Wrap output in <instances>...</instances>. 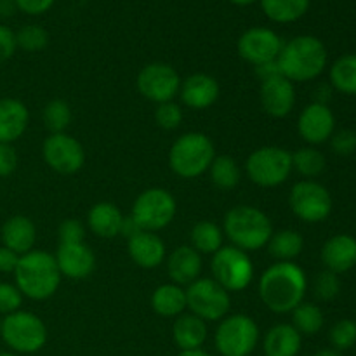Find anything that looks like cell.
Returning <instances> with one entry per match:
<instances>
[{
    "label": "cell",
    "instance_id": "obj_1",
    "mask_svg": "<svg viewBox=\"0 0 356 356\" xmlns=\"http://www.w3.org/2000/svg\"><path fill=\"white\" fill-rule=\"evenodd\" d=\"M308 278L296 263H275L261 275L259 298L270 312L285 315L305 302Z\"/></svg>",
    "mask_w": 356,
    "mask_h": 356
},
{
    "label": "cell",
    "instance_id": "obj_2",
    "mask_svg": "<svg viewBox=\"0 0 356 356\" xmlns=\"http://www.w3.org/2000/svg\"><path fill=\"white\" fill-rule=\"evenodd\" d=\"M277 65L282 75L292 83L312 82L325 70L327 49L320 38L313 35H299L284 42Z\"/></svg>",
    "mask_w": 356,
    "mask_h": 356
},
{
    "label": "cell",
    "instance_id": "obj_3",
    "mask_svg": "<svg viewBox=\"0 0 356 356\" xmlns=\"http://www.w3.org/2000/svg\"><path fill=\"white\" fill-rule=\"evenodd\" d=\"M61 278L54 256L45 250H31L21 256L14 271V285L19 289L23 298L33 301L52 298L59 289Z\"/></svg>",
    "mask_w": 356,
    "mask_h": 356
},
{
    "label": "cell",
    "instance_id": "obj_4",
    "mask_svg": "<svg viewBox=\"0 0 356 356\" xmlns=\"http://www.w3.org/2000/svg\"><path fill=\"white\" fill-rule=\"evenodd\" d=\"M222 233L233 247L243 252H254L268 245L273 235V225L261 209L252 205H236L226 212Z\"/></svg>",
    "mask_w": 356,
    "mask_h": 356
},
{
    "label": "cell",
    "instance_id": "obj_5",
    "mask_svg": "<svg viewBox=\"0 0 356 356\" xmlns=\"http://www.w3.org/2000/svg\"><path fill=\"white\" fill-rule=\"evenodd\" d=\"M214 159V143L204 132H186L179 136L169 149L170 169L183 179H195L205 174Z\"/></svg>",
    "mask_w": 356,
    "mask_h": 356
},
{
    "label": "cell",
    "instance_id": "obj_6",
    "mask_svg": "<svg viewBox=\"0 0 356 356\" xmlns=\"http://www.w3.org/2000/svg\"><path fill=\"white\" fill-rule=\"evenodd\" d=\"M0 337L14 353L31 355L47 343V327L35 313L17 309L2 318Z\"/></svg>",
    "mask_w": 356,
    "mask_h": 356
},
{
    "label": "cell",
    "instance_id": "obj_7",
    "mask_svg": "<svg viewBox=\"0 0 356 356\" xmlns=\"http://www.w3.org/2000/svg\"><path fill=\"white\" fill-rule=\"evenodd\" d=\"M249 179L261 188H277L292 174V153L280 146L254 149L245 162Z\"/></svg>",
    "mask_w": 356,
    "mask_h": 356
},
{
    "label": "cell",
    "instance_id": "obj_8",
    "mask_svg": "<svg viewBox=\"0 0 356 356\" xmlns=\"http://www.w3.org/2000/svg\"><path fill=\"white\" fill-rule=\"evenodd\" d=\"M259 343L257 323L247 315H228L214 334L216 350L221 356H250Z\"/></svg>",
    "mask_w": 356,
    "mask_h": 356
},
{
    "label": "cell",
    "instance_id": "obj_9",
    "mask_svg": "<svg viewBox=\"0 0 356 356\" xmlns=\"http://www.w3.org/2000/svg\"><path fill=\"white\" fill-rule=\"evenodd\" d=\"M177 212L176 198L163 188L145 190L132 205L131 218L145 232H160L174 221Z\"/></svg>",
    "mask_w": 356,
    "mask_h": 356
},
{
    "label": "cell",
    "instance_id": "obj_10",
    "mask_svg": "<svg viewBox=\"0 0 356 356\" xmlns=\"http://www.w3.org/2000/svg\"><path fill=\"white\" fill-rule=\"evenodd\" d=\"M212 278L228 292H242L254 278V264L249 254L236 247H221L212 256Z\"/></svg>",
    "mask_w": 356,
    "mask_h": 356
},
{
    "label": "cell",
    "instance_id": "obj_11",
    "mask_svg": "<svg viewBox=\"0 0 356 356\" xmlns=\"http://www.w3.org/2000/svg\"><path fill=\"white\" fill-rule=\"evenodd\" d=\"M229 292L214 278H198L186 287V308L204 322H218L228 316Z\"/></svg>",
    "mask_w": 356,
    "mask_h": 356
},
{
    "label": "cell",
    "instance_id": "obj_12",
    "mask_svg": "<svg viewBox=\"0 0 356 356\" xmlns=\"http://www.w3.org/2000/svg\"><path fill=\"white\" fill-rule=\"evenodd\" d=\"M289 205L296 218L313 225L329 218L332 212V197L323 184L305 179L292 186L289 193Z\"/></svg>",
    "mask_w": 356,
    "mask_h": 356
},
{
    "label": "cell",
    "instance_id": "obj_13",
    "mask_svg": "<svg viewBox=\"0 0 356 356\" xmlns=\"http://www.w3.org/2000/svg\"><path fill=\"white\" fill-rule=\"evenodd\" d=\"M181 76L176 70L167 63H149L136 79V87L145 99L162 104L174 101L179 94Z\"/></svg>",
    "mask_w": 356,
    "mask_h": 356
},
{
    "label": "cell",
    "instance_id": "obj_14",
    "mask_svg": "<svg viewBox=\"0 0 356 356\" xmlns=\"http://www.w3.org/2000/svg\"><path fill=\"white\" fill-rule=\"evenodd\" d=\"M42 155L52 170L58 174H66V176L79 172L86 163L83 146L66 132L49 136L42 146Z\"/></svg>",
    "mask_w": 356,
    "mask_h": 356
},
{
    "label": "cell",
    "instance_id": "obj_15",
    "mask_svg": "<svg viewBox=\"0 0 356 356\" xmlns=\"http://www.w3.org/2000/svg\"><path fill=\"white\" fill-rule=\"evenodd\" d=\"M284 47V40L280 35L275 33L271 28L254 26L243 31L238 38V54L243 61L254 66L266 65V63L277 61Z\"/></svg>",
    "mask_w": 356,
    "mask_h": 356
},
{
    "label": "cell",
    "instance_id": "obj_16",
    "mask_svg": "<svg viewBox=\"0 0 356 356\" xmlns=\"http://www.w3.org/2000/svg\"><path fill=\"white\" fill-rule=\"evenodd\" d=\"M298 132L309 146L327 143L336 132V117L332 110L327 104L313 101L299 115Z\"/></svg>",
    "mask_w": 356,
    "mask_h": 356
},
{
    "label": "cell",
    "instance_id": "obj_17",
    "mask_svg": "<svg viewBox=\"0 0 356 356\" xmlns=\"http://www.w3.org/2000/svg\"><path fill=\"white\" fill-rule=\"evenodd\" d=\"M54 259L61 277L70 280H83L96 270V256L86 242L59 243Z\"/></svg>",
    "mask_w": 356,
    "mask_h": 356
},
{
    "label": "cell",
    "instance_id": "obj_18",
    "mask_svg": "<svg viewBox=\"0 0 356 356\" xmlns=\"http://www.w3.org/2000/svg\"><path fill=\"white\" fill-rule=\"evenodd\" d=\"M259 101L263 110L273 118H284L294 110L296 89L291 80L284 75L263 80L259 89Z\"/></svg>",
    "mask_w": 356,
    "mask_h": 356
},
{
    "label": "cell",
    "instance_id": "obj_19",
    "mask_svg": "<svg viewBox=\"0 0 356 356\" xmlns=\"http://www.w3.org/2000/svg\"><path fill=\"white\" fill-rule=\"evenodd\" d=\"M179 96L191 110H207L219 99V82L207 73H193L181 82Z\"/></svg>",
    "mask_w": 356,
    "mask_h": 356
},
{
    "label": "cell",
    "instance_id": "obj_20",
    "mask_svg": "<svg viewBox=\"0 0 356 356\" xmlns=\"http://www.w3.org/2000/svg\"><path fill=\"white\" fill-rule=\"evenodd\" d=\"M127 250L131 259L145 270H155L165 259V243L156 233L139 232L127 240Z\"/></svg>",
    "mask_w": 356,
    "mask_h": 356
},
{
    "label": "cell",
    "instance_id": "obj_21",
    "mask_svg": "<svg viewBox=\"0 0 356 356\" xmlns=\"http://www.w3.org/2000/svg\"><path fill=\"white\" fill-rule=\"evenodd\" d=\"M202 254L191 245H181L170 252L167 257V273H169L172 284L184 287L191 285L195 280H198L202 275Z\"/></svg>",
    "mask_w": 356,
    "mask_h": 356
},
{
    "label": "cell",
    "instance_id": "obj_22",
    "mask_svg": "<svg viewBox=\"0 0 356 356\" xmlns=\"http://www.w3.org/2000/svg\"><path fill=\"white\" fill-rule=\"evenodd\" d=\"M322 263L325 270L341 275L356 266V238L346 233L334 235L323 243Z\"/></svg>",
    "mask_w": 356,
    "mask_h": 356
},
{
    "label": "cell",
    "instance_id": "obj_23",
    "mask_svg": "<svg viewBox=\"0 0 356 356\" xmlns=\"http://www.w3.org/2000/svg\"><path fill=\"white\" fill-rule=\"evenodd\" d=\"M2 245L16 252L17 256L31 252L37 242V228L35 222L26 216H13L7 219L0 229Z\"/></svg>",
    "mask_w": 356,
    "mask_h": 356
},
{
    "label": "cell",
    "instance_id": "obj_24",
    "mask_svg": "<svg viewBox=\"0 0 356 356\" xmlns=\"http://www.w3.org/2000/svg\"><path fill=\"white\" fill-rule=\"evenodd\" d=\"M30 124V111L14 97L0 99V143L13 145L26 132Z\"/></svg>",
    "mask_w": 356,
    "mask_h": 356
},
{
    "label": "cell",
    "instance_id": "obj_25",
    "mask_svg": "<svg viewBox=\"0 0 356 356\" xmlns=\"http://www.w3.org/2000/svg\"><path fill=\"white\" fill-rule=\"evenodd\" d=\"M207 322L191 315V313L179 315L172 325L174 344L181 351L202 350V346L207 341Z\"/></svg>",
    "mask_w": 356,
    "mask_h": 356
},
{
    "label": "cell",
    "instance_id": "obj_26",
    "mask_svg": "<svg viewBox=\"0 0 356 356\" xmlns=\"http://www.w3.org/2000/svg\"><path fill=\"white\" fill-rule=\"evenodd\" d=\"M122 222L124 216L120 209L111 202H99L92 205L87 214V226L99 238H115L120 235Z\"/></svg>",
    "mask_w": 356,
    "mask_h": 356
},
{
    "label": "cell",
    "instance_id": "obj_27",
    "mask_svg": "<svg viewBox=\"0 0 356 356\" xmlns=\"http://www.w3.org/2000/svg\"><path fill=\"white\" fill-rule=\"evenodd\" d=\"M301 344L302 336L291 323H278L264 336L263 350L266 356H298Z\"/></svg>",
    "mask_w": 356,
    "mask_h": 356
},
{
    "label": "cell",
    "instance_id": "obj_28",
    "mask_svg": "<svg viewBox=\"0 0 356 356\" xmlns=\"http://www.w3.org/2000/svg\"><path fill=\"white\" fill-rule=\"evenodd\" d=\"M152 308L156 315L174 318L186 309V289L176 284H163L153 291Z\"/></svg>",
    "mask_w": 356,
    "mask_h": 356
},
{
    "label": "cell",
    "instance_id": "obj_29",
    "mask_svg": "<svg viewBox=\"0 0 356 356\" xmlns=\"http://www.w3.org/2000/svg\"><path fill=\"white\" fill-rule=\"evenodd\" d=\"M268 252L278 263H292L305 249L302 235L296 229H280L271 235L268 242Z\"/></svg>",
    "mask_w": 356,
    "mask_h": 356
},
{
    "label": "cell",
    "instance_id": "obj_30",
    "mask_svg": "<svg viewBox=\"0 0 356 356\" xmlns=\"http://www.w3.org/2000/svg\"><path fill=\"white\" fill-rule=\"evenodd\" d=\"M261 9L275 23H294L309 9V0H261Z\"/></svg>",
    "mask_w": 356,
    "mask_h": 356
},
{
    "label": "cell",
    "instance_id": "obj_31",
    "mask_svg": "<svg viewBox=\"0 0 356 356\" xmlns=\"http://www.w3.org/2000/svg\"><path fill=\"white\" fill-rule=\"evenodd\" d=\"M222 235L225 233H222V229L216 222L200 221L191 228V247L198 254H211V256H214L222 247V238H225Z\"/></svg>",
    "mask_w": 356,
    "mask_h": 356
},
{
    "label": "cell",
    "instance_id": "obj_32",
    "mask_svg": "<svg viewBox=\"0 0 356 356\" xmlns=\"http://www.w3.org/2000/svg\"><path fill=\"white\" fill-rule=\"evenodd\" d=\"M211 181L219 190H233L240 184L242 179V170L235 159L228 155H216L214 162L209 167Z\"/></svg>",
    "mask_w": 356,
    "mask_h": 356
},
{
    "label": "cell",
    "instance_id": "obj_33",
    "mask_svg": "<svg viewBox=\"0 0 356 356\" xmlns=\"http://www.w3.org/2000/svg\"><path fill=\"white\" fill-rule=\"evenodd\" d=\"M330 86L348 96H356V54L341 56L330 66Z\"/></svg>",
    "mask_w": 356,
    "mask_h": 356
},
{
    "label": "cell",
    "instance_id": "obj_34",
    "mask_svg": "<svg viewBox=\"0 0 356 356\" xmlns=\"http://www.w3.org/2000/svg\"><path fill=\"white\" fill-rule=\"evenodd\" d=\"M325 318L323 312L313 302H301L298 308L292 312L291 325L298 330L301 336H315L322 330Z\"/></svg>",
    "mask_w": 356,
    "mask_h": 356
},
{
    "label": "cell",
    "instance_id": "obj_35",
    "mask_svg": "<svg viewBox=\"0 0 356 356\" xmlns=\"http://www.w3.org/2000/svg\"><path fill=\"white\" fill-rule=\"evenodd\" d=\"M325 156L315 146H305L292 153V170L301 174L302 177H318L325 170Z\"/></svg>",
    "mask_w": 356,
    "mask_h": 356
},
{
    "label": "cell",
    "instance_id": "obj_36",
    "mask_svg": "<svg viewBox=\"0 0 356 356\" xmlns=\"http://www.w3.org/2000/svg\"><path fill=\"white\" fill-rule=\"evenodd\" d=\"M42 118L51 134H61L72 124V108L66 101L52 99L45 104Z\"/></svg>",
    "mask_w": 356,
    "mask_h": 356
},
{
    "label": "cell",
    "instance_id": "obj_37",
    "mask_svg": "<svg viewBox=\"0 0 356 356\" xmlns=\"http://www.w3.org/2000/svg\"><path fill=\"white\" fill-rule=\"evenodd\" d=\"M16 44L26 52H38L47 47L49 33L38 24H26L16 33Z\"/></svg>",
    "mask_w": 356,
    "mask_h": 356
},
{
    "label": "cell",
    "instance_id": "obj_38",
    "mask_svg": "<svg viewBox=\"0 0 356 356\" xmlns=\"http://www.w3.org/2000/svg\"><path fill=\"white\" fill-rule=\"evenodd\" d=\"M330 344L334 346V350L337 351H346L350 348H353L356 344V322L353 320H339L336 325L330 329L329 334Z\"/></svg>",
    "mask_w": 356,
    "mask_h": 356
},
{
    "label": "cell",
    "instance_id": "obj_39",
    "mask_svg": "<svg viewBox=\"0 0 356 356\" xmlns=\"http://www.w3.org/2000/svg\"><path fill=\"white\" fill-rule=\"evenodd\" d=\"M313 291H315V296L320 301H332V299H336L341 292L339 275L332 273L329 270L318 273V277L315 278V284H313Z\"/></svg>",
    "mask_w": 356,
    "mask_h": 356
},
{
    "label": "cell",
    "instance_id": "obj_40",
    "mask_svg": "<svg viewBox=\"0 0 356 356\" xmlns=\"http://www.w3.org/2000/svg\"><path fill=\"white\" fill-rule=\"evenodd\" d=\"M155 122L159 124V127L165 129V131H174L183 124V110L174 101L159 104L155 111Z\"/></svg>",
    "mask_w": 356,
    "mask_h": 356
},
{
    "label": "cell",
    "instance_id": "obj_41",
    "mask_svg": "<svg viewBox=\"0 0 356 356\" xmlns=\"http://www.w3.org/2000/svg\"><path fill=\"white\" fill-rule=\"evenodd\" d=\"M21 305H23V294L19 289L14 284L0 282V315H10L21 309Z\"/></svg>",
    "mask_w": 356,
    "mask_h": 356
},
{
    "label": "cell",
    "instance_id": "obj_42",
    "mask_svg": "<svg viewBox=\"0 0 356 356\" xmlns=\"http://www.w3.org/2000/svg\"><path fill=\"white\" fill-rule=\"evenodd\" d=\"M329 141L332 152L339 156H350L356 152V132L350 131V129L334 132Z\"/></svg>",
    "mask_w": 356,
    "mask_h": 356
},
{
    "label": "cell",
    "instance_id": "obj_43",
    "mask_svg": "<svg viewBox=\"0 0 356 356\" xmlns=\"http://www.w3.org/2000/svg\"><path fill=\"white\" fill-rule=\"evenodd\" d=\"M59 243H80L86 238V228L79 219H65L58 229Z\"/></svg>",
    "mask_w": 356,
    "mask_h": 356
},
{
    "label": "cell",
    "instance_id": "obj_44",
    "mask_svg": "<svg viewBox=\"0 0 356 356\" xmlns=\"http://www.w3.org/2000/svg\"><path fill=\"white\" fill-rule=\"evenodd\" d=\"M17 153L13 145L0 143V177H7L17 169Z\"/></svg>",
    "mask_w": 356,
    "mask_h": 356
},
{
    "label": "cell",
    "instance_id": "obj_45",
    "mask_svg": "<svg viewBox=\"0 0 356 356\" xmlns=\"http://www.w3.org/2000/svg\"><path fill=\"white\" fill-rule=\"evenodd\" d=\"M16 33L9 26L0 24V65L9 61L14 56V52H16Z\"/></svg>",
    "mask_w": 356,
    "mask_h": 356
},
{
    "label": "cell",
    "instance_id": "obj_46",
    "mask_svg": "<svg viewBox=\"0 0 356 356\" xmlns=\"http://www.w3.org/2000/svg\"><path fill=\"white\" fill-rule=\"evenodd\" d=\"M16 7L19 10H23L24 14H30V16H38V14H44L54 6L56 0H14Z\"/></svg>",
    "mask_w": 356,
    "mask_h": 356
},
{
    "label": "cell",
    "instance_id": "obj_47",
    "mask_svg": "<svg viewBox=\"0 0 356 356\" xmlns=\"http://www.w3.org/2000/svg\"><path fill=\"white\" fill-rule=\"evenodd\" d=\"M19 257L7 247H0V273H14L19 263Z\"/></svg>",
    "mask_w": 356,
    "mask_h": 356
},
{
    "label": "cell",
    "instance_id": "obj_48",
    "mask_svg": "<svg viewBox=\"0 0 356 356\" xmlns=\"http://www.w3.org/2000/svg\"><path fill=\"white\" fill-rule=\"evenodd\" d=\"M256 73H257V76L261 79V82H263V80L271 79V76L282 75L280 70H278L277 61H271V63H266V65L256 66Z\"/></svg>",
    "mask_w": 356,
    "mask_h": 356
},
{
    "label": "cell",
    "instance_id": "obj_49",
    "mask_svg": "<svg viewBox=\"0 0 356 356\" xmlns=\"http://www.w3.org/2000/svg\"><path fill=\"white\" fill-rule=\"evenodd\" d=\"M143 232L141 228L138 226V222L134 221V219L129 216V218H124V222H122V229H120V235H124L125 238H131V236H134L136 233Z\"/></svg>",
    "mask_w": 356,
    "mask_h": 356
},
{
    "label": "cell",
    "instance_id": "obj_50",
    "mask_svg": "<svg viewBox=\"0 0 356 356\" xmlns=\"http://www.w3.org/2000/svg\"><path fill=\"white\" fill-rule=\"evenodd\" d=\"M16 9L17 7L14 0H0V16L2 17L10 16V14H14V10Z\"/></svg>",
    "mask_w": 356,
    "mask_h": 356
},
{
    "label": "cell",
    "instance_id": "obj_51",
    "mask_svg": "<svg viewBox=\"0 0 356 356\" xmlns=\"http://www.w3.org/2000/svg\"><path fill=\"white\" fill-rule=\"evenodd\" d=\"M329 97H330V90H329V87H327V86H322L320 89L315 90V103L327 104Z\"/></svg>",
    "mask_w": 356,
    "mask_h": 356
},
{
    "label": "cell",
    "instance_id": "obj_52",
    "mask_svg": "<svg viewBox=\"0 0 356 356\" xmlns=\"http://www.w3.org/2000/svg\"><path fill=\"white\" fill-rule=\"evenodd\" d=\"M177 356H212V355L204 350H195V351H181Z\"/></svg>",
    "mask_w": 356,
    "mask_h": 356
},
{
    "label": "cell",
    "instance_id": "obj_53",
    "mask_svg": "<svg viewBox=\"0 0 356 356\" xmlns=\"http://www.w3.org/2000/svg\"><path fill=\"white\" fill-rule=\"evenodd\" d=\"M313 356H343L341 355V351H337V350H320L318 353H315Z\"/></svg>",
    "mask_w": 356,
    "mask_h": 356
},
{
    "label": "cell",
    "instance_id": "obj_54",
    "mask_svg": "<svg viewBox=\"0 0 356 356\" xmlns=\"http://www.w3.org/2000/svg\"><path fill=\"white\" fill-rule=\"evenodd\" d=\"M229 2L235 3V6L245 7V6H252V3L257 2V0H229Z\"/></svg>",
    "mask_w": 356,
    "mask_h": 356
},
{
    "label": "cell",
    "instance_id": "obj_55",
    "mask_svg": "<svg viewBox=\"0 0 356 356\" xmlns=\"http://www.w3.org/2000/svg\"><path fill=\"white\" fill-rule=\"evenodd\" d=\"M0 356H17L16 353H6V351H0Z\"/></svg>",
    "mask_w": 356,
    "mask_h": 356
},
{
    "label": "cell",
    "instance_id": "obj_56",
    "mask_svg": "<svg viewBox=\"0 0 356 356\" xmlns=\"http://www.w3.org/2000/svg\"><path fill=\"white\" fill-rule=\"evenodd\" d=\"M0 332H2V318H0Z\"/></svg>",
    "mask_w": 356,
    "mask_h": 356
}]
</instances>
